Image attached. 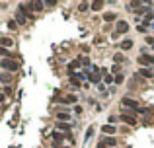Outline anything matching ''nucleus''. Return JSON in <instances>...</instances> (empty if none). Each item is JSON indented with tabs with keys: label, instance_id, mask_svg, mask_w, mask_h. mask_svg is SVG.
<instances>
[{
	"label": "nucleus",
	"instance_id": "1",
	"mask_svg": "<svg viewBox=\"0 0 154 148\" xmlns=\"http://www.w3.org/2000/svg\"><path fill=\"white\" fill-rule=\"evenodd\" d=\"M0 66H2L4 70H18L20 65L16 63V60H12V58H4V60L0 63Z\"/></svg>",
	"mask_w": 154,
	"mask_h": 148
},
{
	"label": "nucleus",
	"instance_id": "2",
	"mask_svg": "<svg viewBox=\"0 0 154 148\" xmlns=\"http://www.w3.org/2000/svg\"><path fill=\"white\" fill-rule=\"evenodd\" d=\"M121 103L125 105V107H129V109H133V111H141V107H139V101L131 99V97H123Z\"/></svg>",
	"mask_w": 154,
	"mask_h": 148
},
{
	"label": "nucleus",
	"instance_id": "3",
	"mask_svg": "<svg viewBox=\"0 0 154 148\" xmlns=\"http://www.w3.org/2000/svg\"><path fill=\"white\" fill-rule=\"evenodd\" d=\"M117 144V140L113 138V136H107V138H103V140H100L98 142V148H111V146H115Z\"/></svg>",
	"mask_w": 154,
	"mask_h": 148
},
{
	"label": "nucleus",
	"instance_id": "4",
	"mask_svg": "<svg viewBox=\"0 0 154 148\" xmlns=\"http://www.w3.org/2000/svg\"><path fill=\"white\" fill-rule=\"evenodd\" d=\"M139 65H141V66H152V65H154V57L141 55V57H139Z\"/></svg>",
	"mask_w": 154,
	"mask_h": 148
},
{
	"label": "nucleus",
	"instance_id": "5",
	"mask_svg": "<svg viewBox=\"0 0 154 148\" xmlns=\"http://www.w3.org/2000/svg\"><path fill=\"white\" fill-rule=\"evenodd\" d=\"M127 29H129V24L127 22H117V26H115V33H127Z\"/></svg>",
	"mask_w": 154,
	"mask_h": 148
},
{
	"label": "nucleus",
	"instance_id": "6",
	"mask_svg": "<svg viewBox=\"0 0 154 148\" xmlns=\"http://www.w3.org/2000/svg\"><path fill=\"white\" fill-rule=\"evenodd\" d=\"M119 119H121L123 123H129V125H137V119L133 115H131V113H123L121 117H119Z\"/></svg>",
	"mask_w": 154,
	"mask_h": 148
},
{
	"label": "nucleus",
	"instance_id": "7",
	"mask_svg": "<svg viewBox=\"0 0 154 148\" xmlns=\"http://www.w3.org/2000/svg\"><path fill=\"white\" fill-rule=\"evenodd\" d=\"M43 6H45V2H29V4H27V8H31V10H35V12H41Z\"/></svg>",
	"mask_w": 154,
	"mask_h": 148
},
{
	"label": "nucleus",
	"instance_id": "8",
	"mask_svg": "<svg viewBox=\"0 0 154 148\" xmlns=\"http://www.w3.org/2000/svg\"><path fill=\"white\" fill-rule=\"evenodd\" d=\"M14 45V41L10 37H0V47L2 49H8V47H12Z\"/></svg>",
	"mask_w": 154,
	"mask_h": 148
},
{
	"label": "nucleus",
	"instance_id": "9",
	"mask_svg": "<svg viewBox=\"0 0 154 148\" xmlns=\"http://www.w3.org/2000/svg\"><path fill=\"white\" fill-rule=\"evenodd\" d=\"M63 140H64V135H61V133H55V135H53V144H55V146H59Z\"/></svg>",
	"mask_w": 154,
	"mask_h": 148
},
{
	"label": "nucleus",
	"instance_id": "10",
	"mask_svg": "<svg viewBox=\"0 0 154 148\" xmlns=\"http://www.w3.org/2000/svg\"><path fill=\"white\" fill-rule=\"evenodd\" d=\"M102 131H103V133H105V135H115V127H113V125H109V123H107V125H105V127H102Z\"/></svg>",
	"mask_w": 154,
	"mask_h": 148
},
{
	"label": "nucleus",
	"instance_id": "11",
	"mask_svg": "<svg viewBox=\"0 0 154 148\" xmlns=\"http://www.w3.org/2000/svg\"><path fill=\"white\" fill-rule=\"evenodd\" d=\"M131 47H133V41H131V39H125V41H121V49H123V51H129Z\"/></svg>",
	"mask_w": 154,
	"mask_h": 148
},
{
	"label": "nucleus",
	"instance_id": "12",
	"mask_svg": "<svg viewBox=\"0 0 154 148\" xmlns=\"http://www.w3.org/2000/svg\"><path fill=\"white\" fill-rule=\"evenodd\" d=\"M57 131H64V133H70V127L66 123H57Z\"/></svg>",
	"mask_w": 154,
	"mask_h": 148
},
{
	"label": "nucleus",
	"instance_id": "13",
	"mask_svg": "<svg viewBox=\"0 0 154 148\" xmlns=\"http://www.w3.org/2000/svg\"><path fill=\"white\" fill-rule=\"evenodd\" d=\"M76 99H78V97L74 96V94H68V96H64V101H66V103H76Z\"/></svg>",
	"mask_w": 154,
	"mask_h": 148
},
{
	"label": "nucleus",
	"instance_id": "14",
	"mask_svg": "<svg viewBox=\"0 0 154 148\" xmlns=\"http://www.w3.org/2000/svg\"><path fill=\"white\" fill-rule=\"evenodd\" d=\"M0 80H2L4 84H10V82H12V74H6V72H4V74L0 76Z\"/></svg>",
	"mask_w": 154,
	"mask_h": 148
},
{
	"label": "nucleus",
	"instance_id": "15",
	"mask_svg": "<svg viewBox=\"0 0 154 148\" xmlns=\"http://www.w3.org/2000/svg\"><path fill=\"white\" fill-rule=\"evenodd\" d=\"M102 6H103V2H102V0H98V2H92V4H90L92 10H100Z\"/></svg>",
	"mask_w": 154,
	"mask_h": 148
},
{
	"label": "nucleus",
	"instance_id": "16",
	"mask_svg": "<svg viewBox=\"0 0 154 148\" xmlns=\"http://www.w3.org/2000/svg\"><path fill=\"white\" fill-rule=\"evenodd\" d=\"M113 60H115V63H123V60H125L123 53H115V55H113Z\"/></svg>",
	"mask_w": 154,
	"mask_h": 148
},
{
	"label": "nucleus",
	"instance_id": "17",
	"mask_svg": "<svg viewBox=\"0 0 154 148\" xmlns=\"http://www.w3.org/2000/svg\"><path fill=\"white\" fill-rule=\"evenodd\" d=\"M103 19H105V22H113V19H115V14H113V12H111V14H103Z\"/></svg>",
	"mask_w": 154,
	"mask_h": 148
},
{
	"label": "nucleus",
	"instance_id": "18",
	"mask_svg": "<svg viewBox=\"0 0 154 148\" xmlns=\"http://www.w3.org/2000/svg\"><path fill=\"white\" fill-rule=\"evenodd\" d=\"M78 66H80V60H72V63H70V65H68V70H74V68H78Z\"/></svg>",
	"mask_w": 154,
	"mask_h": 148
},
{
	"label": "nucleus",
	"instance_id": "19",
	"mask_svg": "<svg viewBox=\"0 0 154 148\" xmlns=\"http://www.w3.org/2000/svg\"><path fill=\"white\" fill-rule=\"evenodd\" d=\"M141 74H142L144 78H152V72L148 70V68H141Z\"/></svg>",
	"mask_w": 154,
	"mask_h": 148
},
{
	"label": "nucleus",
	"instance_id": "20",
	"mask_svg": "<svg viewBox=\"0 0 154 148\" xmlns=\"http://www.w3.org/2000/svg\"><path fill=\"white\" fill-rule=\"evenodd\" d=\"M59 119H61V121H64V123H66V121H68V119H70V115H68V113H59Z\"/></svg>",
	"mask_w": 154,
	"mask_h": 148
},
{
	"label": "nucleus",
	"instance_id": "21",
	"mask_svg": "<svg viewBox=\"0 0 154 148\" xmlns=\"http://www.w3.org/2000/svg\"><path fill=\"white\" fill-rule=\"evenodd\" d=\"M16 19H18V24H26V22H27V19L24 18V16H22V14H20V12L16 14Z\"/></svg>",
	"mask_w": 154,
	"mask_h": 148
},
{
	"label": "nucleus",
	"instance_id": "22",
	"mask_svg": "<svg viewBox=\"0 0 154 148\" xmlns=\"http://www.w3.org/2000/svg\"><path fill=\"white\" fill-rule=\"evenodd\" d=\"M90 6V4H86V2H82V4H80V6H78V10H80V12H86V8Z\"/></svg>",
	"mask_w": 154,
	"mask_h": 148
},
{
	"label": "nucleus",
	"instance_id": "23",
	"mask_svg": "<svg viewBox=\"0 0 154 148\" xmlns=\"http://www.w3.org/2000/svg\"><path fill=\"white\" fill-rule=\"evenodd\" d=\"M8 27H10V29H16L18 26H16V22H14V19H10V22H8Z\"/></svg>",
	"mask_w": 154,
	"mask_h": 148
},
{
	"label": "nucleus",
	"instance_id": "24",
	"mask_svg": "<svg viewBox=\"0 0 154 148\" xmlns=\"http://www.w3.org/2000/svg\"><path fill=\"white\" fill-rule=\"evenodd\" d=\"M137 29H139V31H141V33H144V31H146V24H141V26L137 27Z\"/></svg>",
	"mask_w": 154,
	"mask_h": 148
},
{
	"label": "nucleus",
	"instance_id": "25",
	"mask_svg": "<svg viewBox=\"0 0 154 148\" xmlns=\"http://www.w3.org/2000/svg\"><path fill=\"white\" fill-rule=\"evenodd\" d=\"M109 82H113V76H111V74H105V84H109Z\"/></svg>",
	"mask_w": 154,
	"mask_h": 148
},
{
	"label": "nucleus",
	"instance_id": "26",
	"mask_svg": "<svg viewBox=\"0 0 154 148\" xmlns=\"http://www.w3.org/2000/svg\"><path fill=\"white\" fill-rule=\"evenodd\" d=\"M92 135H94V127H90V129H88V133H86V138H90Z\"/></svg>",
	"mask_w": 154,
	"mask_h": 148
},
{
	"label": "nucleus",
	"instance_id": "27",
	"mask_svg": "<svg viewBox=\"0 0 154 148\" xmlns=\"http://www.w3.org/2000/svg\"><path fill=\"white\" fill-rule=\"evenodd\" d=\"M0 55H2V57H10V55H8V51H6V49H2V47H0Z\"/></svg>",
	"mask_w": 154,
	"mask_h": 148
},
{
	"label": "nucleus",
	"instance_id": "28",
	"mask_svg": "<svg viewBox=\"0 0 154 148\" xmlns=\"http://www.w3.org/2000/svg\"><path fill=\"white\" fill-rule=\"evenodd\" d=\"M107 121H109V125H113V123H117V121H119V119H117V117H109Z\"/></svg>",
	"mask_w": 154,
	"mask_h": 148
},
{
	"label": "nucleus",
	"instance_id": "29",
	"mask_svg": "<svg viewBox=\"0 0 154 148\" xmlns=\"http://www.w3.org/2000/svg\"><path fill=\"white\" fill-rule=\"evenodd\" d=\"M115 82H117V84H121V82H123V74H119V76L115 78Z\"/></svg>",
	"mask_w": 154,
	"mask_h": 148
},
{
	"label": "nucleus",
	"instance_id": "30",
	"mask_svg": "<svg viewBox=\"0 0 154 148\" xmlns=\"http://www.w3.org/2000/svg\"><path fill=\"white\" fill-rule=\"evenodd\" d=\"M0 101H4V96H2V94H0Z\"/></svg>",
	"mask_w": 154,
	"mask_h": 148
}]
</instances>
